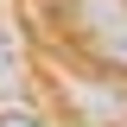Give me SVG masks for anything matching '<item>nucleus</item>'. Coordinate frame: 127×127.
I'll list each match as a JSON object with an SVG mask.
<instances>
[{
  "mask_svg": "<svg viewBox=\"0 0 127 127\" xmlns=\"http://www.w3.org/2000/svg\"><path fill=\"white\" fill-rule=\"evenodd\" d=\"M13 70H19V45L0 32V83H13Z\"/></svg>",
  "mask_w": 127,
  "mask_h": 127,
  "instance_id": "f03ea898",
  "label": "nucleus"
},
{
  "mask_svg": "<svg viewBox=\"0 0 127 127\" xmlns=\"http://www.w3.org/2000/svg\"><path fill=\"white\" fill-rule=\"evenodd\" d=\"M0 127H38L32 114H0Z\"/></svg>",
  "mask_w": 127,
  "mask_h": 127,
  "instance_id": "7ed1b4c3",
  "label": "nucleus"
},
{
  "mask_svg": "<svg viewBox=\"0 0 127 127\" xmlns=\"http://www.w3.org/2000/svg\"><path fill=\"white\" fill-rule=\"evenodd\" d=\"M83 19H89L95 51H102V57L127 76V0H89V6H83Z\"/></svg>",
  "mask_w": 127,
  "mask_h": 127,
  "instance_id": "f257e3e1",
  "label": "nucleus"
}]
</instances>
